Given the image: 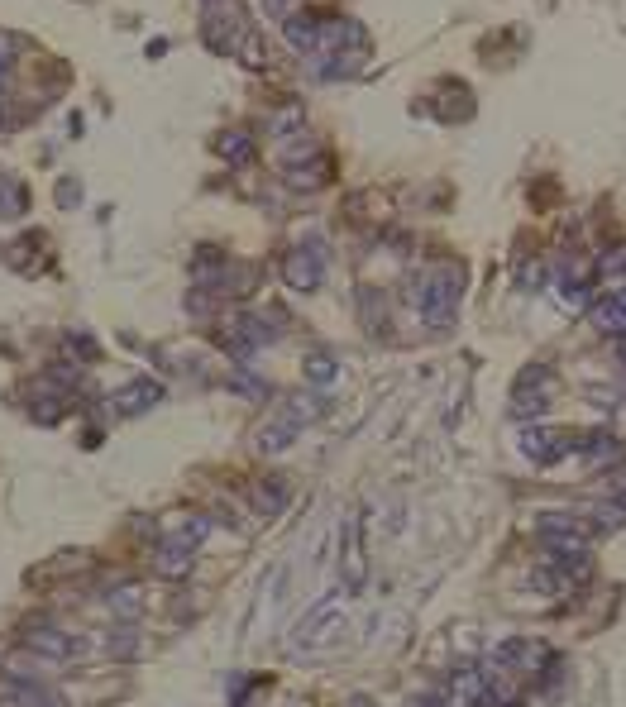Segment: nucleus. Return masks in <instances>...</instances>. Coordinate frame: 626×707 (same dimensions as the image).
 <instances>
[{
    "label": "nucleus",
    "instance_id": "obj_1",
    "mask_svg": "<svg viewBox=\"0 0 626 707\" xmlns=\"http://www.w3.org/2000/svg\"><path fill=\"white\" fill-rule=\"evenodd\" d=\"M459 292H464V263H454V258L426 263V268L416 273V282H411L416 316L431 325V330H450L454 311H459Z\"/></svg>",
    "mask_w": 626,
    "mask_h": 707
},
{
    "label": "nucleus",
    "instance_id": "obj_2",
    "mask_svg": "<svg viewBox=\"0 0 626 707\" xmlns=\"http://www.w3.org/2000/svg\"><path fill=\"white\" fill-rule=\"evenodd\" d=\"M201 34H206V43H211L216 53H225V58H239V53H244V43L254 39L259 29L249 24V15H244V5H239V0H206Z\"/></svg>",
    "mask_w": 626,
    "mask_h": 707
},
{
    "label": "nucleus",
    "instance_id": "obj_3",
    "mask_svg": "<svg viewBox=\"0 0 626 707\" xmlns=\"http://www.w3.org/2000/svg\"><path fill=\"white\" fill-rule=\"evenodd\" d=\"M316 407L321 402H311V397H287L268 421H263L259 430H254V450L259 454H282L297 445V435H302V426L316 416Z\"/></svg>",
    "mask_w": 626,
    "mask_h": 707
},
{
    "label": "nucleus",
    "instance_id": "obj_4",
    "mask_svg": "<svg viewBox=\"0 0 626 707\" xmlns=\"http://www.w3.org/2000/svg\"><path fill=\"white\" fill-rule=\"evenodd\" d=\"M335 636H345V602H340V593L321 598L302 622H297V631H292V650H321V645H330Z\"/></svg>",
    "mask_w": 626,
    "mask_h": 707
},
{
    "label": "nucleus",
    "instance_id": "obj_5",
    "mask_svg": "<svg viewBox=\"0 0 626 707\" xmlns=\"http://www.w3.org/2000/svg\"><path fill=\"white\" fill-rule=\"evenodd\" d=\"M282 282L292 287V292H316L325 282V244L321 239H306L297 249H287L282 254Z\"/></svg>",
    "mask_w": 626,
    "mask_h": 707
},
{
    "label": "nucleus",
    "instance_id": "obj_6",
    "mask_svg": "<svg viewBox=\"0 0 626 707\" xmlns=\"http://www.w3.org/2000/svg\"><path fill=\"white\" fill-rule=\"evenodd\" d=\"M521 454L540 464V469H550V464H560L569 454H579V435H569L560 426H526L521 430Z\"/></svg>",
    "mask_w": 626,
    "mask_h": 707
},
{
    "label": "nucleus",
    "instance_id": "obj_7",
    "mask_svg": "<svg viewBox=\"0 0 626 707\" xmlns=\"http://www.w3.org/2000/svg\"><path fill=\"white\" fill-rule=\"evenodd\" d=\"M550 387H555V373L545 364L526 368L517 378V387H512V416L517 421H531V416H540V411L550 407Z\"/></svg>",
    "mask_w": 626,
    "mask_h": 707
},
{
    "label": "nucleus",
    "instance_id": "obj_8",
    "mask_svg": "<svg viewBox=\"0 0 626 707\" xmlns=\"http://www.w3.org/2000/svg\"><path fill=\"white\" fill-rule=\"evenodd\" d=\"M24 650L29 655H44V660H77V655H87V641H77V636H67L58 626H24Z\"/></svg>",
    "mask_w": 626,
    "mask_h": 707
},
{
    "label": "nucleus",
    "instance_id": "obj_9",
    "mask_svg": "<svg viewBox=\"0 0 626 707\" xmlns=\"http://www.w3.org/2000/svg\"><path fill=\"white\" fill-rule=\"evenodd\" d=\"M340 569H345V588L359 593L368 579V559H364V521L349 516L345 531H340Z\"/></svg>",
    "mask_w": 626,
    "mask_h": 707
},
{
    "label": "nucleus",
    "instance_id": "obj_10",
    "mask_svg": "<svg viewBox=\"0 0 626 707\" xmlns=\"http://www.w3.org/2000/svg\"><path fill=\"white\" fill-rule=\"evenodd\" d=\"M588 321H593V330L607 335V340H626V287L603 292V297L588 306Z\"/></svg>",
    "mask_w": 626,
    "mask_h": 707
},
{
    "label": "nucleus",
    "instance_id": "obj_11",
    "mask_svg": "<svg viewBox=\"0 0 626 707\" xmlns=\"http://www.w3.org/2000/svg\"><path fill=\"white\" fill-rule=\"evenodd\" d=\"M158 402H163V383H158V378H130V383L110 397V407L120 411V416H144V411H153Z\"/></svg>",
    "mask_w": 626,
    "mask_h": 707
},
{
    "label": "nucleus",
    "instance_id": "obj_12",
    "mask_svg": "<svg viewBox=\"0 0 626 707\" xmlns=\"http://www.w3.org/2000/svg\"><path fill=\"white\" fill-rule=\"evenodd\" d=\"M493 660H497L502 669H512V674H531V669L545 665V645L512 636V641H502V645L493 650Z\"/></svg>",
    "mask_w": 626,
    "mask_h": 707
},
{
    "label": "nucleus",
    "instance_id": "obj_13",
    "mask_svg": "<svg viewBox=\"0 0 626 707\" xmlns=\"http://www.w3.org/2000/svg\"><path fill=\"white\" fill-rule=\"evenodd\" d=\"M153 574L158 579H187L192 574V545H182V540L163 536L158 540V550H153Z\"/></svg>",
    "mask_w": 626,
    "mask_h": 707
},
{
    "label": "nucleus",
    "instance_id": "obj_14",
    "mask_svg": "<svg viewBox=\"0 0 626 707\" xmlns=\"http://www.w3.org/2000/svg\"><path fill=\"white\" fill-rule=\"evenodd\" d=\"M321 20L325 15H316V10H292L287 20H282V39L292 43L297 53H316V43H321Z\"/></svg>",
    "mask_w": 626,
    "mask_h": 707
},
{
    "label": "nucleus",
    "instance_id": "obj_15",
    "mask_svg": "<svg viewBox=\"0 0 626 707\" xmlns=\"http://www.w3.org/2000/svg\"><path fill=\"white\" fill-rule=\"evenodd\" d=\"M29 215V187L15 172H0V220H20Z\"/></svg>",
    "mask_w": 626,
    "mask_h": 707
},
{
    "label": "nucleus",
    "instance_id": "obj_16",
    "mask_svg": "<svg viewBox=\"0 0 626 707\" xmlns=\"http://www.w3.org/2000/svg\"><path fill=\"white\" fill-rule=\"evenodd\" d=\"M287 502H292V483H287V478H259L254 507H259L263 516H282L287 512Z\"/></svg>",
    "mask_w": 626,
    "mask_h": 707
},
{
    "label": "nucleus",
    "instance_id": "obj_17",
    "mask_svg": "<svg viewBox=\"0 0 626 707\" xmlns=\"http://www.w3.org/2000/svg\"><path fill=\"white\" fill-rule=\"evenodd\" d=\"M579 454L583 464H612L622 454V445H617L612 430H588V435H579Z\"/></svg>",
    "mask_w": 626,
    "mask_h": 707
},
{
    "label": "nucleus",
    "instance_id": "obj_18",
    "mask_svg": "<svg viewBox=\"0 0 626 707\" xmlns=\"http://www.w3.org/2000/svg\"><path fill=\"white\" fill-rule=\"evenodd\" d=\"M216 153L225 158V163H235V168H244V163H254V139L244 134V129H225V134H216Z\"/></svg>",
    "mask_w": 626,
    "mask_h": 707
},
{
    "label": "nucleus",
    "instance_id": "obj_19",
    "mask_svg": "<svg viewBox=\"0 0 626 707\" xmlns=\"http://www.w3.org/2000/svg\"><path fill=\"white\" fill-rule=\"evenodd\" d=\"M545 278H550V268H545V258H540V254H526L517 263V287H521V292H540Z\"/></svg>",
    "mask_w": 626,
    "mask_h": 707
},
{
    "label": "nucleus",
    "instance_id": "obj_20",
    "mask_svg": "<svg viewBox=\"0 0 626 707\" xmlns=\"http://www.w3.org/2000/svg\"><path fill=\"white\" fill-rule=\"evenodd\" d=\"M110 617H120V622H139V612H144V598H139V588H120V593H110Z\"/></svg>",
    "mask_w": 626,
    "mask_h": 707
},
{
    "label": "nucleus",
    "instance_id": "obj_21",
    "mask_svg": "<svg viewBox=\"0 0 626 707\" xmlns=\"http://www.w3.org/2000/svg\"><path fill=\"white\" fill-rule=\"evenodd\" d=\"M168 536L182 540V545H192V550H196L201 540L211 536V521H206V516H177V526L168 531Z\"/></svg>",
    "mask_w": 626,
    "mask_h": 707
},
{
    "label": "nucleus",
    "instance_id": "obj_22",
    "mask_svg": "<svg viewBox=\"0 0 626 707\" xmlns=\"http://www.w3.org/2000/svg\"><path fill=\"white\" fill-rule=\"evenodd\" d=\"M359 311H364V325L373 330V335H383V330H388V311H383V297H378L373 287L359 292Z\"/></svg>",
    "mask_w": 626,
    "mask_h": 707
},
{
    "label": "nucleus",
    "instance_id": "obj_23",
    "mask_svg": "<svg viewBox=\"0 0 626 707\" xmlns=\"http://www.w3.org/2000/svg\"><path fill=\"white\" fill-rule=\"evenodd\" d=\"M268 134H273V139H292V134H302V106H282L278 115H273V120H268Z\"/></svg>",
    "mask_w": 626,
    "mask_h": 707
},
{
    "label": "nucleus",
    "instance_id": "obj_24",
    "mask_svg": "<svg viewBox=\"0 0 626 707\" xmlns=\"http://www.w3.org/2000/svg\"><path fill=\"white\" fill-rule=\"evenodd\" d=\"M335 359L330 354H306V383H316V387H330L335 383Z\"/></svg>",
    "mask_w": 626,
    "mask_h": 707
},
{
    "label": "nucleus",
    "instance_id": "obj_25",
    "mask_svg": "<svg viewBox=\"0 0 626 707\" xmlns=\"http://www.w3.org/2000/svg\"><path fill=\"white\" fill-rule=\"evenodd\" d=\"M598 273H603V278H607V292H617V287H626V249H617V254H607Z\"/></svg>",
    "mask_w": 626,
    "mask_h": 707
},
{
    "label": "nucleus",
    "instance_id": "obj_26",
    "mask_svg": "<svg viewBox=\"0 0 626 707\" xmlns=\"http://www.w3.org/2000/svg\"><path fill=\"white\" fill-rule=\"evenodd\" d=\"M106 650L115 655V660H134V655L144 650V641H139L134 631H115V641H106Z\"/></svg>",
    "mask_w": 626,
    "mask_h": 707
},
{
    "label": "nucleus",
    "instance_id": "obj_27",
    "mask_svg": "<svg viewBox=\"0 0 626 707\" xmlns=\"http://www.w3.org/2000/svg\"><path fill=\"white\" fill-rule=\"evenodd\" d=\"M230 387H239V392H249V397H259V402H263V397H268V383H259V378H254V373H249V368H244V364H239L235 373H230Z\"/></svg>",
    "mask_w": 626,
    "mask_h": 707
},
{
    "label": "nucleus",
    "instance_id": "obj_28",
    "mask_svg": "<svg viewBox=\"0 0 626 707\" xmlns=\"http://www.w3.org/2000/svg\"><path fill=\"white\" fill-rule=\"evenodd\" d=\"M15 53H20V39H15V34H0V86L10 82V67H15Z\"/></svg>",
    "mask_w": 626,
    "mask_h": 707
},
{
    "label": "nucleus",
    "instance_id": "obj_29",
    "mask_svg": "<svg viewBox=\"0 0 626 707\" xmlns=\"http://www.w3.org/2000/svg\"><path fill=\"white\" fill-rule=\"evenodd\" d=\"M77 201H82V182H77V177H63V182H58V206H77Z\"/></svg>",
    "mask_w": 626,
    "mask_h": 707
},
{
    "label": "nucleus",
    "instance_id": "obj_30",
    "mask_svg": "<svg viewBox=\"0 0 626 707\" xmlns=\"http://www.w3.org/2000/svg\"><path fill=\"white\" fill-rule=\"evenodd\" d=\"M607 497H612L617 507H626V469H622V473H612V488H607Z\"/></svg>",
    "mask_w": 626,
    "mask_h": 707
},
{
    "label": "nucleus",
    "instance_id": "obj_31",
    "mask_svg": "<svg viewBox=\"0 0 626 707\" xmlns=\"http://www.w3.org/2000/svg\"><path fill=\"white\" fill-rule=\"evenodd\" d=\"M67 349H77L82 359H91V354H96V344H91L87 335H67Z\"/></svg>",
    "mask_w": 626,
    "mask_h": 707
},
{
    "label": "nucleus",
    "instance_id": "obj_32",
    "mask_svg": "<svg viewBox=\"0 0 626 707\" xmlns=\"http://www.w3.org/2000/svg\"><path fill=\"white\" fill-rule=\"evenodd\" d=\"M0 125H10V101H5V86H0Z\"/></svg>",
    "mask_w": 626,
    "mask_h": 707
},
{
    "label": "nucleus",
    "instance_id": "obj_33",
    "mask_svg": "<svg viewBox=\"0 0 626 707\" xmlns=\"http://www.w3.org/2000/svg\"><path fill=\"white\" fill-rule=\"evenodd\" d=\"M617 359H622V364H626V340H617Z\"/></svg>",
    "mask_w": 626,
    "mask_h": 707
}]
</instances>
